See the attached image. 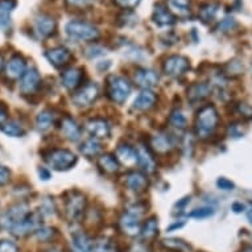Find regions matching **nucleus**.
<instances>
[{
    "mask_svg": "<svg viewBox=\"0 0 252 252\" xmlns=\"http://www.w3.org/2000/svg\"><path fill=\"white\" fill-rule=\"evenodd\" d=\"M219 124V115L217 108L211 104L203 106L197 114L195 119V133L201 139L210 137Z\"/></svg>",
    "mask_w": 252,
    "mask_h": 252,
    "instance_id": "obj_1",
    "label": "nucleus"
},
{
    "mask_svg": "<svg viewBox=\"0 0 252 252\" xmlns=\"http://www.w3.org/2000/svg\"><path fill=\"white\" fill-rule=\"evenodd\" d=\"M144 213V206L141 205H131L127 210L120 215L119 227L126 235L135 236L140 234L141 222L140 218Z\"/></svg>",
    "mask_w": 252,
    "mask_h": 252,
    "instance_id": "obj_2",
    "label": "nucleus"
},
{
    "mask_svg": "<svg viewBox=\"0 0 252 252\" xmlns=\"http://www.w3.org/2000/svg\"><path fill=\"white\" fill-rule=\"evenodd\" d=\"M31 214L29 205L27 202H17L9 206L0 217V230L12 231L21 220H24Z\"/></svg>",
    "mask_w": 252,
    "mask_h": 252,
    "instance_id": "obj_3",
    "label": "nucleus"
},
{
    "mask_svg": "<svg viewBox=\"0 0 252 252\" xmlns=\"http://www.w3.org/2000/svg\"><path fill=\"white\" fill-rule=\"evenodd\" d=\"M66 34L69 38L75 40V41H94L99 37V31L96 27H94L87 21L73 20L69 21L65 27Z\"/></svg>",
    "mask_w": 252,
    "mask_h": 252,
    "instance_id": "obj_4",
    "label": "nucleus"
},
{
    "mask_svg": "<svg viewBox=\"0 0 252 252\" xmlns=\"http://www.w3.org/2000/svg\"><path fill=\"white\" fill-rule=\"evenodd\" d=\"M131 94V83L122 75H111L107 81V95L115 103H124Z\"/></svg>",
    "mask_w": 252,
    "mask_h": 252,
    "instance_id": "obj_5",
    "label": "nucleus"
},
{
    "mask_svg": "<svg viewBox=\"0 0 252 252\" xmlns=\"http://www.w3.org/2000/svg\"><path fill=\"white\" fill-rule=\"evenodd\" d=\"M86 197L79 191H70L65 202V215L69 222L74 223L82 219L86 210Z\"/></svg>",
    "mask_w": 252,
    "mask_h": 252,
    "instance_id": "obj_6",
    "label": "nucleus"
},
{
    "mask_svg": "<svg viewBox=\"0 0 252 252\" xmlns=\"http://www.w3.org/2000/svg\"><path fill=\"white\" fill-rule=\"evenodd\" d=\"M46 162L56 170H67L77 164V156L69 149H52L45 156Z\"/></svg>",
    "mask_w": 252,
    "mask_h": 252,
    "instance_id": "obj_7",
    "label": "nucleus"
},
{
    "mask_svg": "<svg viewBox=\"0 0 252 252\" xmlns=\"http://www.w3.org/2000/svg\"><path fill=\"white\" fill-rule=\"evenodd\" d=\"M99 96V87L96 83H87L86 86L81 87L74 95H73V103L77 107H90L95 103V100Z\"/></svg>",
    "mask_w": 252,
    "mask_h": 252,
    "instance_id": "obj_8",
    "label": "nucleus"
},
{
    "mask_svg": "<svg viewBox=\"0 0 252 252\" xmlns=\"http://www.w3.org/2000/svg\"><path fill=\"white\" fill-rule=\"evenodd\" d=\"M42 227V217L41 213H31V214L24 219L21 220L20 223L17 224L16 227L12 228V234L17 238H23V236H27L29 234H32L37 230Z\"/></svg>",
    "mask_w": 252,
    "mask_h": 252,
    "instance_id": "obj_9",
    "label": "nucleus"
},
{
    "mask_svg": "<svg viewBox=\"0 0 252 252\" xmlns=\"http://www.w3.org/2000/svg\"><path fill=\"white\" fill-rule=\"evenodd\" d=\"M189 67H190V62H189L188 58L184 57V56L174 54V56H170V57L166 58L162 69H164V73L166 75L177 78L180 75L185 74L186 71L189 70Z\"/></svg>",
    "mask_w": 252,
    "mask_h": 252,
    "instance_id": "obj_10",
    "label": "nucleus"
},
{
    "mask_svg": "<svg viewBox=\"0 0 252 252\" xmlns=\"http://www.w3.org/2000/svg\"><path fill=\"white\" fill-rule=\"evenodd\" d=\"M33 29L34 33L37 34L40 38H48L56 32L57 29V23L54 20L53 17L49 15H38L34 17L33 21Z\"/></svg>",
    "mask_w": 252,
    "mask_h": 252,
    "instance_id": "obj_11",
    "label": "nucleus"
},
{
    "mask_svg": "<svg viewBox=\"0 0 252 252\" xmlns=\"http://www.w3.org/2000/svg\"><path fill=\"white\" fill-rule=\"evenodd\" d=\"M40 85H41V77L38 74V71L36 69H29L21 77L20 83H19V90L23 95H31V94L37 91Z\"/></svg>",
    "mask_w": 252,
    "mask_h": 252,
    "instance_id": "obj_12",
    "label": "nucleus"
},
{
    "mask_svg": "<svg viewBox=\"0 0 252 252\" xmlns=\"http://www.w3.org/2000/svg\"><path fill=\"white\" fill-rule=\"evenodd\" d=\"M45 57L54 67H63L71 61L73 54L65 46H57L53 49L46 50Z\"/></svg>",
    "mask_w": 252,
    "mask_h": 252,
    "instance_id": "obj_13",
    "label": "nucleus"
},
{
    "mask_svg": "<svg viewBox=\"0 0 252 252\" xmlns=\"http://www.w3.org/2000/svg\"><path fill=\"white\" fill-rule=\"evenodd\" d=\"M133 81L137 86L144 89V90H149L151 87H155L160 81V77L156 71L152 69H147V67H141L137 69L133 74Z\"/></svg>",
    "mask_w": 252,
    "mask_h": 252,
    "instance_id": "obj_14",
    "label": "nucleus"
},
{
    "mask_svg": "<svg viewBox=\"0 0 252 252\" xmlns=\"http://www.w3.org/2000/svg\"><path fill=\"white\" fill-rule=\"evenodd\" d=\"M25 71H27V63L23 56L13 54L5 65V77L11 81L20 79L25 74Z\"/></svg>",
    "mask_w": 252,
    "mask_h": 252,
    "instance_id": "obj_15",
    "label": "nucleus"
},
{
    "mask_svg": "<svg viewBox=\"0 0 252 252\" xmlns=\"http://www.w3.org/2000/svg\"><path fill=\"white\" fill-rule=\"evenodd\" d=\"M149 185L148 176L144 172H139V170H132L126 176V186L131 191L135 193H143L147 190Z\"/></svg>",
    "mask_w": 252,
    "mask_h": 252,
    "instance_id": "obj_16",
    "label": "nucleus"
},
{
    "mask_svg": "<svg viewBox=\"0 0 252 252\" xmlns=\"http://www.w3.org/2000/svg\"><path fill=\"white\" fill-rule=\"evenodd\" d=\"M86 129L94 139H104L111 135V126L107 120L102 118L89 120L86 123Z\"/></svg>",
    "mask_w": 252,
    "mask_h": 252,
    "instance_id": "obj_17",
    "label": "nucleus"
},
{
    "mask_svg": "<svg viewBox=\"0 0 252 252\" xmlns=\"http://www.w3.org/2000/svg\"><path fill=\"white\" fill-rule=\"evenodd\" d=\"M62 85L67 90H75L81 86L83 81V70L79 67H69L62 71L61 74Z\"/></svg>",
    "mask_w": 252,
    "mask_h": 252,
    "instance_id": "obj_18",
    "label": "nucleus"
},
{
    "mask_svg": "<svg viewBox=\"0 0 252 252\" xmlns=\"http://www.w3.org/2000/svg\"><path fill=\"white\" fill-rule=\"evenodd\" d=\"M137 153V164L143 168L147 173H152L156 170V158L153 157L151 149L145 145H139L136 148Z\"/></svg>",
    "mask_w": 252,
    "mask_h": 252,
    "instance_id": "obj_19",
    "label": "nucleus"
},
{
    "mask_svg": "<svg viewBox=\"0 0 252 252\" xmlns=\"http://www.w3.org/2000/svg\"><path fill=\"white\" fill-rule=\"evenodd\" d=\"M151 148L156 151L157 153H161V155L170 152L174 148L173 137L166 132L157 133L151 139Z\"/></svg>",
    "mask_w": 252,
    "mask_h": 252,
    "instance_id": "obj_20",
    "label": "nucleus"
},
{
    "mask_svg": "<svg viewBox=\"0 0 252 252\" xmlns=\"http://www.w3.org/2000/svg\"><path fill=\"white\" fill-rule=\"evenodd\" d=\"M61 132L67 140L78 141L81 139V127L70 116H65L61 123Z\"/></svg>",
    "mask_w": 252,
    "mask_h": 252,
    "instance_id": "obj_21",
    "label": "nucleus"
},
{
    "mask_svg": "<svg viewBox=\"0 0 252 252\" xmlns=\"http://www.w3.org/2000/svg\"><path fill=\"white\" fill-rule=\"evenodd\" d=\"M157 96L156 94L151 90H143L136 96V99L133 100V107L139 111H148L151 108L155 107L156 104Z\"/></svg>",
    "mask_w": 252,
    "mask_h": 252,
    "instance_id": "obj_22",
    "label": "nucleus"
},
{
    "mask_svg": "<svg viewBox=\"0 0 252 252\" xmlns=\"http://www.w3.org/2000/svg\"><path fill=\"white\" fill-rule=\"evenodd\" d=\"M211 87L205 82L201 83H193L189 89H188V99L190 100L191 103H197L201 102L205 98L210 95Z\"/></svg>",
    "mask_w": 252,
    "mask_h": 252,
    "instance_id": "obj_23",
    "label": "nucleus"
},
{
    "mask_svg": "<svg viewBox=\"0 0 252 252\" xmlns=\"http://www.w3.org/2000/svg\"><path fill=\"white\" fill-rule=\"evenodd\" d=\"M116 158L119 162H123L124 165H133L137 162L136 148H133L128 144H120L116 148Z\"/></svg>",
    "mask_w": 252,
    "mask_h": 252,
    "instance_id": "obj_24",
    "label": "nucleus"
},
{
    "mask_svg": "<svg viewBox=\"0 0 252 252\" xmlns=\"http://www.w3.org/2000/svg\"><path fill=\"white\" fill-rule=\"evenodd\" d=\"M71 243L74 246L75 252H91L93 243L85 231L77 230L71 234Z\"/></svg>",
    "mask_w": 252,
    "mask_h": 252,
    "instance_id": "obj_25",
    "label": "nucleus"
},
{
    "mask_svg": "<svg viewBox=\"0 0 252 252\" xmlns=\"http://www.w3.org/2000/svg\"><path fill=\"white\" fill-rule=\"evenodd\" d=\"M153 21L158 27H168L176 23V17L173 13L170 12L169 8H166L164 5H156V8L153 11Z\"/></svg>",
    "mask_w": 252,
    "mask_h": 252,
    "instance_id": "obj_26",
    "label": "nucleus"
},
{
    "mask_svg": "<svg viewBox=\"0 0 252 252\" xmlns=\"http://www.w3.org/2000/svg\"><path fill=\"white\" fill-rule=\"evenodd\" d=\"M17 0H0V27L7 28L11 24V13L16 8Z\"/></svg>",
    "mask_w": 252,
    "mask_h": 252,
    "instance_id": "obj_27",
    "label": "nucleus"
},
{
    "mask_svg": "<svg viewBox=\"0 0 252 252\" xmlns=\"http://www.w3.org/2000/svg\"><path fill=\"white\" fill-rule=\"evenodd\" d=\"M98 165L103 172L106 173H116L120 168V162L119 160L116 158V156L111 155V153H104L99 157L98 160Z\"/></svg>",
    "mask_w": 252,
    "mask_h": 252,
    "instance_id": "obj_28",
    "label": "nucleus"
},
{
    "mask_svg": "<svg viewBox=\"0 0 252 252\" xmlns=\"http://www.w3.org/2000/svg\"><path fill=\"white\" fill-rule=\"evenodd\" d=\"M157 234H158V219L156 217H151L141 226L140 235L144 240H152L156 238Z\"/></svg>",
    "mask_w": 252,
    "mask_h": 252,
    "instance_id": "obj_29",
    "label": "nucleus"
},
{
    "mask_svg": "<svg viewBox=\"0 0 252 252\" xmlns=\"http://www.w3.org/2000/svg\"><path fill=\"white\" fill-rule=\"evenodd\" d=\"M79 151H81L83 156L93 158V157L98 156L102 152V144L98 141V139L91 137V139H87L86 141H83L82 145L79 147Z\"/></svg>",
    "mask_w": 252,
    "mask_h": 252,
    "instance_id": "obj_30",
    "label": "nucleus"
},
{
    "mask_svg": "<svg viewBox=\"0 0 252 252\" xmlns=\"http://www.w3.org/2000/svg\"><path fill=\"white\" fill-rule=\"evenodd\" d=\"M168 8L180 17L190 15V0H168Z\"/></svg>",
    "mask_w": 252,
    "mask_h": 252,
    "instance_id": "obj_31",
    "label": "nucleus"
},
{
    "mask_svg": "<svg viewBox=\"0 0 252 252\" xmlns=\"http://www.w3.org/2000/svg\"><path fill=\"white\" fill-rule=\"evenodd\" d=\"M56 120V115L52 110H42L36 118V126L40 131H46L52 127Z\"/></svg>",
    "mask_w": 252,
    "mask_h": 252,
    "instance_id": "obj_32",
    "label": "nucleus"
},
{
    "mask_svg": "<svg viewBox=\"0 0 252 252\" xmlns=\"http://www.w3.org/2000/svg\"><path fill=\"white\" fill-rule=\"evenodd\" d=\"M162 246L168 250H173L177 252H190V244H188L182 239H176V238H169V239L162 240Z\"/></svg>",
    "mask_w": 252,
    "mask_h": 252,
    "instance_id": "obj_33",
    "label": "nucleus"
},
{
    "mask_svg": "<svg viewBox=\"0 0 252 252\" xmlns=\"http://www.w3.org/2000/svg\"><path fill=\"white\" fill-rule=\"evenodd\" d=\"M219 5L215 4V3H207V4L202 5L201 9H199V19L203 21V23H210L215 19L217 13H218Z\"/></svg>",
    "mask_w": 252,
    "mask_h": 252,
    "instance_id": "obj_34",
    "label": "nucleus"
},
{
    "mask_svg": "<svg viewBox=\"0 0 252 252\" xmlns=\"http://www.w3.org/2000/svg\"><path fill=\"white\" fill-rule=\"evenodd\" d=\"M0 129H1V132L11 137H21L25 133L23 126L17 122H7V123L1 124Z\"/></svg>",
    "mask_w": 252,
    "mask_h": 252,
    "instance_id": "obj_35",
    "label": "nucleus"
},
{
    "mask_svg": "<svg viewBox=\"0 0 252 252\" xmlns=\"http://www.w3.org/2000/svg\"><path fill=\"white\" fill-rule=\"evenodd\" d=\"M91 252H119V248L112 240L102 239L98 240L94 246Z\"/></svg>",
    "mask_w": 252,
    "mask_h": 252,
    "instance_id": "obj_36",
    "label": "nucleus"
},
{
    "mask_svg": "<svg viewBox=\"0 0 252 252\" xmlns=\"http://www.w3.org/2000/svg\"><path fill=\"white\" fill-rule=\"evenodd\" d=\"M169 123L173 126L174 128L184 129L186 127L188 120H186V116L184 115V112L181 110H174L169 116Z\"/></svg>",
    "mask_w": 252,
    "mask_h": 252,
    "instance_id": "obj_37",
    "label": "nucleus"
},
{
    "mask_svg": "<svg viewBox=\"0 0 252 252\" xmlns=\"http://www.w3.org/2000/svg\"><path fill=\"white\" fill-rule=\"evenodd\" d=\"M36 238H37L38 242H49L54 238L56 235V230L52 227H41L40 230L36 231Z\"/></svg>",
    "mask_w": 252,
    "mask_h": 252,
    "instance_id": "obj_38",
    "label": "nucleus"
},
{
    "mask_svg": "<svg viewBox=\"0 0 252 252\" xmlns=\"http://www.w3.org/2000/svg\"><path fill=\"white\" fill-rule=\"evenodd\" d=\"M238 27V23H236L235 19L232 17H226L224 20H222L219 23V32H230V31H234V29Z\"/></svg>",
    "mask_w": 252,
    "mask_h": 252,
    "instance_id": "obj_39",
    "label": "nucleus"
},
{
    "mask_svg": "<svg viewBox=\"0 0 252 252\" xmlns=\"http://www.w3.org/2000/svg\"><path fill=\"white\" fill-rule=\"evenodd\" d=\"M214 214V210L211 207H201V209H195L189 214L191 218H207L210 215Z\"/></svg>",
    "mask_w": 252,
    "mask_h": 252,
    "instance_id": "obj_40",
    "label": "nucleus"
},
{
    "mask_svg": "<svg viewBox=\"0 0 252 252\" xmlns=\"http://www.w3.org/2000/svg\"><path fill=\"white\" fill-rule=\"evenodd\" d=\"M95 0H66V4L71 8H87L94 4Z\"/></svg>",
    "mask_w": 252,
    "mask_h": 252,
    "instance_id": "obj_41",
    "label": "nucleus"
},
{
    "mask_svg": "<svg viewBox=\"0 0 252 252\" xmlns=\"http://www.w3.org/2000/svg\"><path fill=\"white\" fill-rule=\"evenodd\" d=\"M0 252H19V247L12 240H0Z\"/></svg>",
    "mask_w": 252,
    "mask_h": 252,
    "instance_id": "obj_42",
    "label": "nucleus"
},
{
    "mask_svg": "<svg viewBox=\"0 0 252 252\" xmlns=\"http://www.w3.org/2000/svg\"><path fill=\"white\" fill-rule=\"evenodd\" d=\"M115 3L118 7L123 9H133L135 7L139 5L140 0H115Z\"/></svg>",
    "mask_w": 252,
    "mask_h": 252,
    "instance_id": "obj_43",
    "label": "nucleus"
},
{
    "mask_svg": "<svg viewBox=\"0 0 252 252\" xmlns=\"http://www.w3.org/2000/svg\"><path fill=\"white\" fill-rule=\"evenodd\" d=\"M217 186H218L219 189H222V190H234V182H231L230 180L224 177H220L218 178V181H217Z\"/></svg>",
    "mask_w": 252,
    "mask_h": 252,
    "instance_id": "obj_44",
    "label": "nucleus"
},
{
    "mask_svg": "<svg viewBox=\"0 0 252 252\" xmlns=\"http://www.w3.org/2000/svg\"><path fill=\"white\" fill-rule=\"evenodd\" d=\"M228 71H230V74L232 75L242 74V71H243V65H242V62L239 61L230 62V63H228Z\"/></svg>",
    "mask_w": 252,
    "mask_h": 252,
    "instance_id": "obj_45",
    "label": "nucleus"
},
{
    "mask_svg": "<svg viewBox=\"0 0 252 252\" xmlns=\"http://www.w3.org/2000/svg\"><path fill=\"white\" fill-rule=\"evenodd\" d=\"M238 111L247 119H252V106L247 103H239L238 104Z\"/></svg>",
    "mask_w": 252,
    "mask_h": 252,
    "instance_id": "obj_46",
    "label": "nucleus"
},
{
    "mask_svg": "<svg viewBox=\"0 0 252 252\" xmlns=\"http://www.w3.org/2000/svg\"><path fill=\"white\" fill-rule=\"evenodd\" d=\"M9 178H11V172L8 168L0 165V186L5 185L9 181Z\"/></svg>",
    "mask_w": 252,
    "mask_h": 252,
    "instance_id": "obj_47",
    "label": "nucleus"
},
{
    "mask_svg": "<svg viewBox=\"0 0 252 252\" xmlns=\"http://www.w3.org/2000/svg\"><path fill=\"white\" fill-rule=\"evenodd\" d=\"M100 54H103V49L99 48V46H91V48H89V49L86 50V56L90 58L98 57Z\"/></svg>",
    "mask_w": 252,
    "mask_h": 252,
    "instance_id": "obj_48",
    "label": "nucleus"
},
{
    "mask_svg": "<svg viewBox=\"0 0 252 252\" xmlns=\"http://www.w3.org/2000/svg\"><path fill=\"white\" fill-rule=\"evenodd\" d=\"M41 209H42V210H41L42 214H48V215L53 214V213H54L53 202H52L50 199H45V201H44V205H42Z\"/></svg>",
    "mask_w": 252,
    "mask_h": 252,
    "instance_id": "obj_49",
    "label": "nucleus"
},
{
    "mask_svg": "<svg viewBox=\"0 0 252 252\" xmlns=\"http://www.w3.org/2000/svg\"><path fill=\"white\" fill-rule=\"evenodd\" d=\"M8 118V108L4 103H0V124H4Z\"/></svg>",
    "mask_w": 252,
    "mask_h": 252,
    "instance_id": "obj_50",
    "label": "nucleus"
},
{
    "mask_svg": "<svg viewBox=\"0 0 252 252\" xmlns=\"http://www.w3.org/2000/svg\"><path fill=\"white\" fill-rule=\"evenodd\" d=\"M231 209L235 211V213H242V211L246 210V206H244L242 202H234L232 203Z\"/></svg>",
    "mask_w": 252,
    "mask_h": 252,
    "instance_id": "obj_51",
    "label": "nucleus"
},
{
    "mask_svg": "<svg viewBox=\"0 0 252 252\" xmlns=\"http://www.w3.org/2000/svg\"><path fill=\"white\" fill-rule=\"evenodd\" d=\"M38 174H40V177L42 180H49L50 178V172L48 169H45V168H40L38 169Z\"/></svg>",
    "mask_w": 252,
    "mask_h": 252,
    "instance_id": "obj_52",
    "label": "nucleus"
},
{
    "mask_svg": "<svg viewBox=\"0 0 252 252\" xmlns=\"http://www.w3.org/2000/svg\"><path fill=\"white\" fill-rule=\"evenodd\" d=\"M44 252H65L63 250H62L61 247H57V246H53V247L48 248V250H45Z\"/></svg>",
    "mask_w": 252,
    "mask_h": 252,
    "instance_id": "obj_53",
    "label": "nucleus"
},
{
    "mask_svg": "<svg viewBox=\"0 0 252 252\" xmlns=\"http://www.w3.org/2000/svg\"><path fill=\"white\" fill-rule=\"evenodd\" d=\"M182 226H184V223H174L173 226H170L169 227V231H173L174 228H180V227H182Z\"/></svg>",
    "mask_w": 252,
    "mask_h": 252,
    "instance_id": "obj_54",
    "label": "nucleus"
},
{
    "mask_svg": "<svg viewBox=\"0 0 252 252\" xmlns=\"http://www.w3.org/2000/svg\"><path fill=\"white\" fill-rule=\"evenodd\" d=\"M247 218H248V220H250V223L252 224V207H251V209H250V210H248Z\"/></svg>",
    "mask_w": 252,
    "mask_h": 252,
    "instance_id": "obj_55",
    "label": "nucleus"
},
{
    "mask_svg": "<svg viewBox=\"0 0 252 252\" xmlns=\"http://www.w3.org/2000/svg\"><path fill=\"white\" fill-rule=\"evenodd\" d=\"M1 69H3V57L0 56V71H1Z\"/></svg>",
    "mask_w": 252,
    "mask_h": 252,
    "instance_id": "obj_56",
    "label": "nucleus"
}]
</instances>
